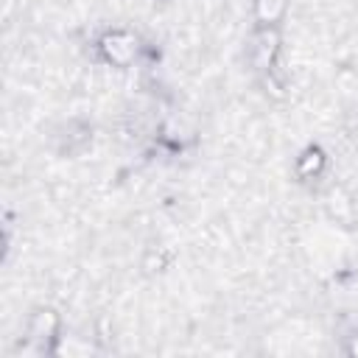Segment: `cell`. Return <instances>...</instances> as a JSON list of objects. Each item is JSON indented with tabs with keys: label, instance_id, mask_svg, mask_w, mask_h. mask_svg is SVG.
Wrapping results in <instances>:
<instances>
[{
	"label": "cell",
	"instance_id": "3957f363",
	"mask_svg": "<svg viewBox=\"0 0 358 358\" xmlns=\"http://www.w3.org/2000/svg\"><path fill=\"white\" fill-rule=\"evenodd\" d=\"M280 31L277 28H257L255 45H252V64L260 76L277 73V56H280Z\"/></svg>",
	"mask_w": 358,
	"mask_h": 358
},
{
	"label": "cell",
	"instance_id": "6da1fadb",
	"mask_svg": "<svg viewBox=\"0 0 358 358\" xmlns=\"http://www.w3.org/2000/svg\"><path fill=\"white\" fill-rule=\"evenodd\" d=\"M98 53L109 67H131L140 56V39L134 31L112 28L98 39Z\"/></svg>",
	"mask_w": 358,
	"mask_h": 358
},
{
	"label": "cell",
	"instance_id": "7a4b0ae2",
	"mask_svg": "<svg viewBox=\"0 0 358 358\" xmlns=\"http://www.w3.org/2000/svg\"><path fill=\"white\" fill-rule=\"evenodd\" d=\"M62 338V319L53 308H36L28 322V341L36 344L42 352H53L56 341Z\"/></svg>",
	"mask_w": 358,
	"mask_h": 358
},
{
	"label": "cell",
	"instance_id": "5b68a950",
	"mask_svg": "<svg viewBox=\"0 0 358 358\" xmlns=\"http://www.w3.org/2000/svg\"><path fill=\"white\" fill-rule=\"evenodd\" d=\"M288 11V0H252V17L257 28H277Z\"/></svg>",
	"mask_w": 358,
	"mask_h": 358
},
{
	"label": "cell",
	"instance_id": "277c9868",
	"mask_svg": "<svg viewBox=\"0 0 358 358\" xmlns=\"http://www.w3.org/2000/svg\"><path fill=\"white\" fill-rule=\"evenodd\" d=\"M324 168H327V154H324V148H319V145H305L302 151H299V157H296V162H294V171H296V176L299 179H319L322 173H324Z\"/></svg>",
	"mask_w": 358,
	"mask_h": 358
},
{
	"label": "cell",
	"instance_id": "8992f818",
	"mask_svg": "<svg viewBox=\"0 0 358 358\" xmlns=\"http://www.w3.org/2000/svg\"><path fill=\"white\" fill-rule=\"evenodd\" d=\"M347 352H350L352 358H358V336H352V341L347 344Z\"/></svg>",
	"mask_w": 358,
	"mask_h": 358
}]
</instances>
